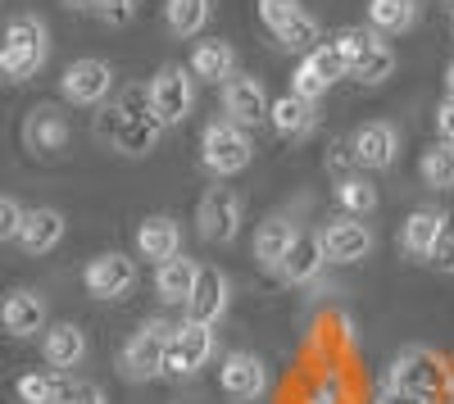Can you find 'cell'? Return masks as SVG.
Listing matches in <instances>:
<instances>
[{
	"instance_id": "cell-4",
	"label": "cell",
	"mask_w": 454,
	"mask_h": 404,
	"mask_svg": "<svg viewBox=\"0 0 454 404\" xmlns=\"http://www.w3.org/2000/svg\"><path fill=\"white\" fill-rule=\"evenodd\" d=\"M168 318H150V322H141L137 332L123 341V350H119V373L128 377V382H155V377H164V346H168Z\"/></svg>"
},
{
	"instance_id": "cell-36",
	"label": "cell",
	"mask_w": 454,
	"mask_h": 404,
	"mask_svg": "<svg viewBox=\"0 0 454 404\" xmlns=\"http://www.w3.org/2000/svg\"><path fill=\"white\" fill-rule=\"evenodd\" d=\"M427 264H432L436 273L454 277V214L441 218V232H436V241H432V250H427Z\"/></svg>"
},
{
	"instance_id": "cell-6",
	"label": "cell",
	"mask_w": 454,
	"mask_h": 404,
	"mask_svg": "<svg viewBox=\"0 0 454 404\" xmlns=\"http://www.w3.org/2000/svg\"><path fill=\"white\" fill-rule=\"evenodd\" d=\"M209 359H214V327H205L196 318H182L168 327V346H164L168 377H196Z\"/></svg>"
},
{
	"instance_id": "cell-2",
	"label": "cell",
	"mask_w": 454,
	"mask_h": 404,
	"mask_svg": "<svg viewBox=\"0 0 454 404\" xmlns=\"http://www.w3.org/2000/svg\"><path fill=\"white\" fill-rule=\"evenodd\" d=\"M387 391H400V395H413V400H445L454 391V377L445 369V359L436 350H423V346H413L404 354H395L391 363V373H387Z\"/></svg>"
},
{
	"instance_id": "cell-49",
	"label": "cell",
	"mask_w": 454,
	"mask_h": 404,
	"mask_svg": "<svg viewBox=\"0 0 454 404\" xmlns=\"http://www.w3.org/2000/svg\"><path fill=\"white\" fill-rule=\"evenodd\" d=\"M450 32H454V23H450Z\"/></svg>"
},
{
	"instance_id": "cell-12",
	"label": "cell",
	"mask_w": 454,
	"mask_h": 404,
	"mask_svg": "<svg viewBox=\"0 0 454 404\" xmlns=\"http://www.w3.org/2000/svg\"><path fill=\"white\" fill-rule=\"evenodd\" d=\"M227 296H232L227 277L218 268H209V264H196V282H192V296H186V318L214 327L227 314Z\"/></svg>"
},
{
	"instance_id": "cell-11",
	"label": "cell",
	"mask_w": 454,
	"mask_h": 404,
	"mask_svg": "<svg viewBox=\"0 0 454 404\" xmlns=\"http://www.w3.org/2000/svg\"><path fill=\"white\" fill-rule=\"evenodd\" d=\"M223 114L227 123L237 128H259L263 119H269V91H263L259 78H246V73H232V78L223 82Z\"/></svg>"
},
{
	"instance_id": "cell-18",
	"label": "cell",
	"mask_w": 454,
	"mask_h": 404,
	"mask_svg": "<svg viewBox=\"0 0 454 404\" xmlns=\"http://www.w3.org/2000/svg\"><path fill=\"white\" fill-rule=\"evenodd\" d=\"M137 254H141L145 264H164V260H173V254H182V228H177V218L150 214L145 223L137 228Z\"/></svg>"
},
{
	"instance_id": "cell-3",
	"label": "cell",
	"mask_w": 454,
	"mask_h": 404,
	"mask_svg": "<svg viewBox=\"0 0 454 404\" xmlns=\"http://www.w3.org/2000/svg\"><path fill=\"white\" fill-rule=\"evenodd\" d=\"M145 105H150V114H155V123L168 132V128H182L186 119H192V109H196V82H192V73H186L182 64H164L155 78H150L145 87Z\"/></svg>"
},
{
	"instance_id": "cell-24",
	"label": "cell",
	"mask_w": 454,
	"mask_h": 404,
	"mask_svg": "<svg viewBox=\"0 0 454 404\" xmlns=\"http://www.w3.org/2000/svg\"><path fill=\"white\" fill-rule=\"evenodd\" d=\"M192 282H196V260H186V254H173V260L155 264V296L164 305H186Z\"/></svg>"
},
{
	"instance_id": "cell-37",
	"label": "cell",
	"mask_w": 454,
	"mask_h": 404,
	"mask_svg": "<svg viewBox=\"0 0 454 404\" xmlns=\"http://www.w3.org/2000/svg\"><path fill=\"white\" fill-rule=\"evenodd\" d=\"M372 42H377V32H368V27H340V32L332 36V46L340 50V59H346V68H350V64H355V59H359V55H364V50L372 46Z\"/></svg>"
},
{
	"instance_id": "cell-48",
	"label": "cell",
	"mask_w": 454,
	"mask_h": 404,
	"mask_svg": "<svg viewBox=\"0 0 454 404\" xmlns=\"http://www.w3.org/2000/svg\"><path fill=\"white\" fill-rule=\"evenodd\" d=\"M450 10H454V0H450Z\"/></svg>"
},
{
	"instance_id": "cell-43",
	"label": "cell",
	"mask_w": 454,
	"mask_h": 404,
	"mask_svg": "<svg viewBox=\"0 0 454 404\" xmlns=\"http://www.w3.org/2000/svg\"><path fill=\"white\" fill-rule=\"evenodd\" d=\"M64 404H105V391H100V386H91V382H73Z\"/></svg>"
},
{
	"instance_id": "cell-1",
	"label": "cell",
	"mask_w": 454,
	"mask_h": 404,
	"mask_svg": "<svg viewBox=\"0 0 454 404\" xmlns=\"http://www.w3.org/2000/svg\"><path fill=\"white\" fill-rule=\"evenodd\" d=\"M100 128H105L114 151L128 155V159H145L150 151H160V136H164V128L155 123V114H150V105H145V87H128L119 105L105 109Z\"/></svg>"
},
{
	"instance_id": "cell-9",
	"label": "cell",
	"mask_w": 454,
	"mask_h": 404,
	"mask_svg": "<svg viewBox=\"0 0 454 404\" xmlns=\"http://www.w3.org/2000/svg\"><path fill=\"white\" fill-rule=\"evenodd\" d=\"M218 386L227 400H237V404H254L263 391H269V369H263V359L250 354V350H232L223 359V369H218Z\"/></svg>"
},
{
	"instance_id": "cell-38",
	"label": "cell",
	"mask_w": 454,
	"mask_h": 404,
	"mask_svg": "<svg viewBox=\"0 0 454 404\" xmlns=\"http://www.w3.org/2000/svg\"><path fill=\"white\" fill-rule=\"evenodd\" d=\"M300 10H305V5H300V0H259V23L263 27H269L273 36L300 14Z\"/></svg>"
},
{
	"instance_id": "cell-45",
	"label": "cell",
	"mask_w": 454,
	"mask_h": 404,
	"mask_svg": "<svg viewBox=\"0 0 454 404\" xmlns=\"http://www.w3.org/2000/svg\"><path fill=\"white\" fill-rule=\"evenodd\" d=\"M377 404H423V400H413V395H400V391H387Z\"/></svg>"
},
{
	"instance_id": "cell-8",
	"label": "cell",
	"mask_w": 454,
	"mask_h": 404,
	"mask_svg": "<svg viewBox=\"0 0 454 404\" xmlns=\"http://www.w3.org/2000/svg\"><path fill=\"white\" fill-rule=\"evenodd\" d=\"M82 286L96 300H123L137 286V260H128L123 250H105L82 268Z\"/></svg>"
},
{
	"instance_id": "cell-27",
	"label": "cell",
	"mask_w": 454,
	"mask_h": 404,
	"mask_svg": "<svg viewBox=\"0 0 454 404\" xmlns=\"http://www.w3.org/2000/svg\"><path fill=\"white\" fill-rule=\"evenodd\" d=\"M368 23L382 36H400L419 23V5L413 0H368Z\"/></svg>"
},
{
	"instance_id": "cell-10",
	"label": "cell",
	"mask_w": 454,
	"mask_h": 404,
	"mask_svg": "<svg viewBox=\"0 0 454 404\" xmlns=\"http://www.w3.org/2000/svg\"><path fill=\"white\" fill-rule=\"evenodd\" d=\"M59 91H64V100L68 105H105V96L114 91V68L105 64V59H73L68 68H64V78H59Z\"/></svg>"
},
{
	"instance_id": "cell-19",
	"label": "cell",
	"mask_w": 454,
	"mask_h": 404,
	"mask_svg": "<svg viewBox=\"0 0 454 404\" xmlns=\"http://www.w3.org/2000/svg\"><path fill=\"white\" fill-rule=\"evenodd\" d=\"M42 354L55 373H68V369H78V363L87 359V332L78 322H55L42 332Z\"/></svg>"
},
{
	"instance_id": "cell-7",
	"label": "cell",
	"mask_w": 454,
	"mask_h": 404,
	"mask_svg": "<svg viewBox=\"0 0 454 404\" xmlns=\"http://www.w3.org/2000/svg\"><path fill=\"white\" fill-rule=\"evenodd\" d=\"M241 223H246V205L232 187H209L200 196V209H196V228L209 245H232L241 237Z\"/></svg>"
},
{
	"instance_id": "cell-46",
	"label": "cell",
	"mask_w": 454,
	"mask_h": 404,
	"mask_svg": "<svg viewBox=\"0 0 454 404\" xmlns=\"http://www.w3.org/2000/svg\"><path fill=\"white\" fill-rule=\"evenodd\" d=\"M445 96H454V59H450V68H445Z\"/></svg>"
},
{
	"instance_id": "cell-42",
	"label": "cell",
	"mask_w": 454,
	"mask_h": 404,
	"mask_svg": "<svg viewBox=\"0 0 454 404\" xmlns=\"http://www.w3.org/2000/svg\"><path fill=\"white\" fill-rule=\"evenodd\" d=\"M436 132H441L445 145H454V96H445V100L436 105Z\"/></svg>"
},
{
	"instance_id": "cell-39",
	"label": "cell",
	"mask_w": 454,
	"mask_h": 404,
	"mask_svg": "<svg viewBox=\"0 0 454 404\" xmlns=\"http://www.w3.org/2000/svg\"><path fill=\"white\" fill-rule=\"evenodd\" d=\"M91 10L105 27H123L137 19V0H91Z\"/></svg>"
},
{
	"instance_id": "cell-28",
	"label": "cell",
	"mask_w": 454,
	"mask_h": 404,
	"mask_svg": "<svg viewBox=\"0 0 454 404\" xmlns=\"http://www.w3.org/2000/svg\"><path fill=\"white\" fill-rule=\"evenodd\" d=\"M68 386H73L68 373H23L14 391H19L23 404H64Z\"/></svg>"
},
{
	"instance_id": "cell-23",
	"label": "cell",
	"mask_w": 454,
	"mask_h": 404,
	"mask_svg": "<svg viewBox=\"0 0 454 404\" xmlns=\"http://www.w3.org/2000/svg\"><path fill=\"white\" fill-rule=\"evenodd\" d=\"M291 241H295V223H291V218H269V223L254 232V260H259V268L278 273L282 260H286V250H291Z\"/></svg>"
},
{
	"instance_id": "cell-15",
	"label": "cell",
	"mask_w": 454,
	"mask_h": 404,
	"mask_svg": "<svg viewBox=\"0 0 454 404\" xmlns=\"http://www.w3.org/2000/svg\"><path fill=\"white\" fill-rule=\"evenodd\" d=\"M68 223H64V214L51 209V205H36V209H23V223H19V250L23 254H51L59 241H64Z\"/></svg>"
},
{
	"instance_id": "cell-34",
	"label": "cell",
	"mask_w": 454,
	"mask_h": 404,
	"mask_svg": "<svg viewBox=\"0 0 454 404\" xmlns=\"http://www.w3.org/2000/svg\"><path fill=\"white\" fill-rule=\"evenodd\" d=\"M42 64H46V55L0 46V82H27V78H36V73H42Z\"/></svg>"
},
{
	"instance_id": "cell-25",
	"label": "cell",
	"mask_w": 454,
	"mask_h": 404,
	"mask_svg": "<svg viewBox=\"0 0 454 404\" xmlns=\"http://www.w3.org/2000/svg\"><path fill=\"white\" fill-rule=\"evenodd\" d=\"M214 19V0H164V23L173 36H200Z\"/></svg>"
},
{
	"instance_id": "cell-35",
	"label": "cell",
	"mask_w": 454,
	"mask_h": 404,
	"mask_svg": "<svg viewBox=\"0 0 454 404\" xmlns=\"http://www.w3.org/2000/svg\"><path fill=\"white\" fill-rule=\"evenodd\" d=\"M305 64L314 68V78H318V82H323L327 91H332V87H336L340 78H346V59H340V50H336L332 42H318V46H314V50L305 55Z\"/></svg>"
},
{
	"instance_id": "cell-20",
	"label": "cell",
	"mask_w": 454,
	"mask_h": 404,
	"mask_svg": "<svg viewBox=\"0 0 454 404\" xmlns=\"http://www.w3.org/2000/svg\"><path fill=\"white\" fill-rule=\"evenodd\" d=\"M186 73H192V82H214V87H223V82L237 73V50L227 46V42H218V36H209V42H196Z\"/></svg>"
},
{
	"instance_id": "cell-30",
	"label": "cell",
	"mask_w": 454,
	"mask_h": 404,
	"mask_svg": "<svg viewBox=\"0 0 454 404\" xmlns=\"http://www.w3.org/2000/svg\"><path fill=\"white\" fill-rule=\"evenodd\" d=\"M0 46H14V50H32V55H51V32L36 14H19L5 23V42Z\"/></svg>"
},
{
	"instance_id": "cell-41",
	"label": "cell",
	"mask_w": 454,
	"mask_h": 404,
	"mask_svg": "<svg viewBox=\"0 0 454 404\" xmlns=\"http://www.w3.org/2000/svg\"><path fill=\"white\" fill-rule=\"evenodd\" d=\"M19 223H23V205L14 196H0V245L19 237Z\"/></svg>"
},
{
	"instance_id": "cell-29",
	"label": "cell",
	"mask_w": 454,
	"mask_h": 404,
	"mask_svg": "<svg viewBox=\"0 0 454 404\" xmlns=\"http://www.w3.org/2000/svg\"><path fill=\"white\" fill-rule=\"evenodd\" d=\"M395 73V50H391V42H372L350 68H346V78H355V82H364V87H377V82H387Z\"/></svg>"
},
{
	"instance_id": "cell-17",
	"label": "cell",
	"mask_w": 454,
	"mask_h": 404,
	"mask_svg": "<svg viewBox=\"0 0 454 404\" xmlns=\"http://www.w3.org/2000/svg\"><path fill=\"white\" fill-rule=\"evenodd\" d=\"M0 327H5L10 337L27 341L36 332H46V300L36 296V291H10L5 300H0Z\"/></svg>"
},
{
	"instance_id": "cell-5",
	"label": "cell",
	"mask_w": 454,
	"mask_h": 404,
	"mask_svg": "<svg viewBox=\"0 0 454 404\" xmlns=\"http://www.w3.org/2000/svg\"><path fill=\"white\" fill-rule=\"evenodd\" d=\"M254 159V141H250V132L246 128H237V123H209L205 132H200V164L214 173V177H232V173H241L246 164Z\"/></svg>"
},
{
	"instance_id": "cell-44",
	"label": "cell",
	"mask_w": 454,
	"mask_h": 404,
	"mask_svg": "<svg viewBox=\"0 0 454 404\" xmlns=\"http://www.w3.org/2000/svg\"><path fill=\"white\" fill-rule=\"evenodd\" d=\"M305 404H340V391L323 382V386H314V391H309V400H305Z\"/></svg>"
},
{
	"instance_id": "cell-21",
	"label": "cell",
	"mask_w": 454,
	"mask_h": 404,
	"mask_svg": "<svg viewBox=\"0 0 454 404\" xmlns=\"http://www.w3.org/2000/svg\"><path fill=\"white\" fill-rule=\"evenodd\" d=\"M269 123H273V132L278 136H286V141H300V136H309L314 132V123H318V114H314V105L309 100H300V96H278V100H269Z\"/></svg>"
},
{
	"instance_id": "cell-47",
	"label": "cell",
	"mask_w": 454,
	"mask_h": 404,
	"mask_svg": "<svg viewBox=\"0 0 454 404\" xmlns=\"http://www.w3.org/2000/svg\"><path fill=\"white\" fill-rule=\"evenodd\" d=\"M64 5H68V10H78V14H82V10H91V0H64Z\"/></svg>"
},
{
	"instance_id": "cell-26",
	"label": "cell",
	"mask_w": 454,
	"mask_h": 404,
	"mask_svg": "<svg viewBox=\"0 0 454 404\" xmlns=\"http://www.w3.org/2000/svg\"><path fill=\"white\" fill-rule=\"evenodd\" d=\"M441 218H445V214H436V209H413V214L404 218V228H400L404 254H413V260H427V250H432V241H436V232H441Z\"/></svg>"
},
{
	"instance_id": "cell-13",
	"label": "cell",
	"mask_w": 454,
	"mask_h": 404,
	"mask_svg": "<svg viewBox=\"0 0 454 404\" xmlns=\"http://www.w3.org/2000/svg\"><path fill=\"white\" fill-rule=\"evenodd\" d=\"M318 250H323V264H359L372 254V232L355 218H340L327 232H318Z\"/></svg>"
},
{
	"instance_id": "cell-16",
	"label": "cell",
	"mask_w": 454,
	"mask_h": 404,
	"mask_svg": "<svg viewBox=\"0 0 454 404\" xmlns=\"http://www.w3.org/2000/svg\"><path fill=\"white\" fill-rule=\"evenodd\" d=\"M23 145H27L32 155H59L64 145H68V119L59 114L55 105L27 109V119H23Z\"/></svg>"
},
{
	"instance_id": "cell-33",
	"label": "cell",
	"mask_w": 454,
	"mask_h": 404,
	"mask_svg": "<svg viewBox=\"0 0 454 404\" xmlns=\"http://www.w3.org/2000/svg\"><path fill=\"white\" fill-rule=\"evenodd\" d=\"M336 200H340V209H346V214L364 218V214L377 209V187H372L368 177H340L336 182Z\"/></svg>"
},
{
	"instance_id": "cell-14",
	"label": "cell",
	"mask_w": 454,
	"mask_h": 404,
	"mask_svg": "<svg viewBox=\"0 0 454 404\" xmlns=\"http://www.w3.org/2000/svg\"><path fill=\"white\" fill-rule=\"evenodd\" d=\"M395 155H400V132L391 128V123H364L355 136H350V159L359 164V168H391L395 164Z\"/></svg>"
},
{
	"instance_id": "cell-22",
	"label": "cell",
	"mask_w": 454,
	"mask_h": 404,
	"mask_svg": "<svg viewBox=\"0 0 454 404\" xmlns=\"http://www.w3.org/2000/svg\"><path fill=\"white\" fill-rule=\"evenodd\" d=\"M318 273H323V250H318V237L295 232V241H291V250H286V260H282L278 277H282L286 286H309Z\"/></svg>"
},
{
	"instance_id": "cell-31",
	"label": "cell",
	"mask_w": 454,
	"mask_h": 404,
	"mask_svg": "<svg viewBox=\"0 0 454 404\" xmlns=\"http://www.w3.org/2000/svg\"><path fill=\"white\" fill-rule=\"evenodd\" d=\"M419 177L432 191H450L454 187V145H445V141L427 145L423 159H419Z\"/></svg>"
},
{
	"instance_id": "cell-32",
	"label": "cell",
	"mask_w": 454,
	"mask_h": 404,
	"mask_svg": "<svg viewBox=\"0 0 454 404\" xmlns=\"http://www.w3.org/2000/svg\"><path fill=\"white\" fill-rule=\"evenodd\" d=\"M318 42H323V27H318V19L305 14V10H300V14L278 32V46H286V50H295V55H309Z\"/></svg>"
},
{
	"instance_id": "cell-40",
	"label": "cell",
	"mask_w": 454,
	"mask_h": 404,
	"mask_svg": "<svg viewBox=\"0 0 454 404\" xmlns=\"http://www.w3.org/2000/svg\"><path fill=\"white\" fill-rule=\"evenodd\" d=\"M291 96H300V100H309V105H318V96H327V87L314 78V68L300 59V68L291 73Z\"/></svg>"
}]
</instances>
